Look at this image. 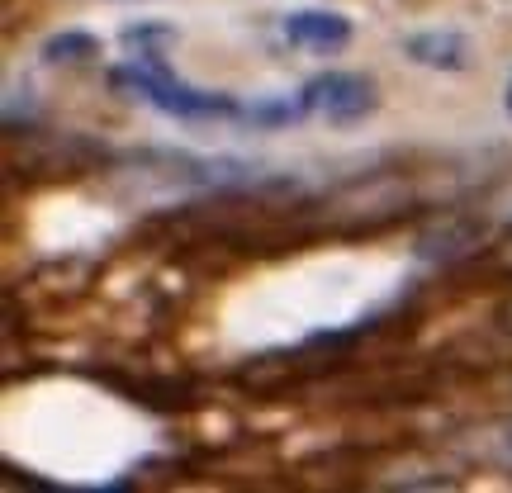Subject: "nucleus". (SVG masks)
Instances as JSON below:
<instances>
[{"label": "nucleus", "mask_w": 512, "mask_h": 493, "mask_svg": "<svg viewBox=\"0 0 512 493\" xmlns=\"http://www.w3.org/2000/svg\"><path fill=\"white\" fill-rule=\"evenodd\" d=\"M280 34L294 48H309V53H342L351 43V19L337 10H290L280 19Z\"/></svg>", "instance_id": "obj_3"}, {"label": "nucleus", "mask_w": 512, "mask_h": 493, "mask_svg": "<svg viewBox=\"0 0 512 493\" xmlns=\"http://www.w3.org/2000/svg\"><path fill=\"white\" fill-rule=\"evenodd\" d=\"M498 446H503V465L512 470V422L503 427V432H498Z\"/></svg>", "instance_id": "obj_7"}, {"label": "nucleus", "mask_w": 512, "mask_h": 493, "mask_svg": "<svg viewBox=\"0 0 512 493\" xmlns=\"http://www.w3.org/2000/svg\"><path fill=\"white\" fill-rule=\"evenodd\" d=\"M503 105H508V114H512V76H508V100H503Z\"/></svg>", "instance_id": "obj_8"}, {"label": "nucleus", "mask_w": 512, "mask_h": 493, "mask_svg": "<svg viewBox=\"0 0 512 493\" xmlns=\"http://www.w3.org/2000/svg\"><path fill=\"white\" fill-rule=\"evenodd\" d=\"M403 53L432 72H465L470 67V43L460 29H422L403 43Z\"/></svg>", "instance_id": "obj_4"}, {"label": "nucleus", "mask_w": 512, "mask_h": 493, "mask_svg": "<svg viewBox=\"0 0 512 493\" xmlns=\"http://www.w3.org/2000/svg\"><path fill=\"white\" fill-rule=\"evenodd\" d=\"M299 100H304V110L323 114L328 124H361V119L380 105L375 86H370L366 76H356V72H323V76H313L309 86L299 91Z\"/></svg>", "instance_id": "obj_2"}, {"label": "nucleus", "mask_w": 512, "mask_h": 493, "mask_svg": "<svg viewBox=\"0 0 512 493\" xmlns=\"http://www.w3.org/2000/svg\"><path fill=\"white\" fill-rule=\"evenodd\" d=\"M100 53V38L95 34H81V29H62L43 43V57L48 62H86V57Z\"/></svg>", "instance_id": "obj_6"}, {"label": "nucleus", "mask_w": 512, "mask_h": 493, "mask_svg": "<svg viewBox=\"0 0 512 493\" xmlns=\"http://www.w3.org/2000/svg\"><path fill=\"white\" fill-rule=\"evenodd\" d=\"M304 100L294 95V100H252V105H242V119L238 124H252V128H285L294 119H304Z\"/></svg>", "instance_id": "obj_5"}, {"label": "nucleus", "mask_w": 512, "mask_h": 493, "mask_svg": "<svg viewBox=\"0 0 512 493\" xmlns=\"http://www.w3.org/2000/svg\"><path fill=\"white\" fill-rule=\"evenodd\" d=\"M114 86H124L128 95L147 100L152 110L171 114V119H242V105L233 95H219V91H195L185 86L181 76L166 67V57L157 48L147 53H133L128 62H119L110 72Z\"/></svg>", "instance_id": "obj_1"}]
</instances>
